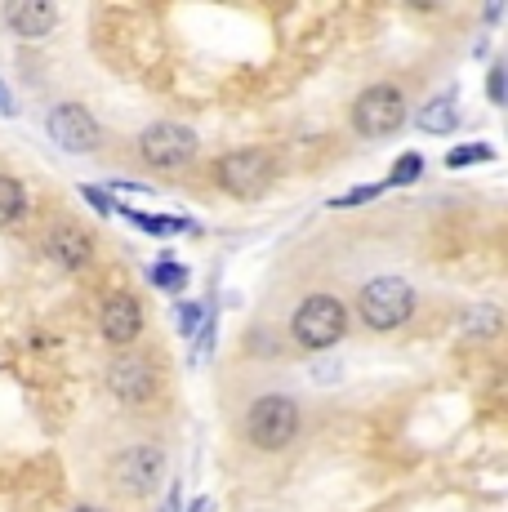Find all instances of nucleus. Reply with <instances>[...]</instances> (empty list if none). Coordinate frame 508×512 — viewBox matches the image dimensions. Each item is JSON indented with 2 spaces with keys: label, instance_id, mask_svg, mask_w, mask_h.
Returning a JSON list of instances; mask_svg holds the SVG:
<instances>
[{
  "label": "nucleus",
  "instance_id": "12",
  "mask_svg": "<svg viewBox=\"0 0 508 512\" xmlns=\"http://www.w3.org/2000/svg\"><path fill=\"white\" fill-rule=\"evenodd\" d=\"M5 23L14 27V36H23V41H45L58 23V9L50 0H18V5L5 9Z\"/></svg>",
  "mask_w": 508,
  "mask_h": 512
},
{
  "label": "nucleus",
  "instance_id": "3",
  "mask_svg": "<svg viewBox=\"0 0 508 512\" xmlns=\"http://www.w3.org/2000/svg\"><path fill=\"white\" fill-rule=\"evenodd\" d=\"M348 121H353L361 139H388V134H397L406 125V90L393 81L366 85L348 107Z\"/></svg>",
  "mask_w": 508,
  "mask_h": 512
},
{
  "label": "nucleus",
  "instance_id": "22",
  "mask_svg": "<svg viewBox=\"0 0 508 512\" xmlns=\"http://www.w3.org/2000/svg\"><path fill=\"white\" fill-rule=\"evenodd\" d=\"M491 103H504V67L491 72Z\"/></svg>",
  "mask_w": 508,
  "mask_h": 512
},
{
  "label": "nucleus",
  "instance_id": "15",
  "mask_svg": "<svg viewBox=\"0 0 508 512\" xmlns=\"http://www.w3.org/2000/svg\"><path fill=\"white\" fill-rule=\"evenodd\" d=\"M500 321H504V312L491 308V303H482V308H468V312H464V330L477 334V339H491V334H500Z\"/></svg>",
  "mask_w": 508,
  "mask_h": 512
},
{
  "label": "nucleus",
  "instance_id": "9",
  "mask_svg": "<svg viewBox=\"0 0 508 512\" xmlns=\"http://www.w3.org/2000/svg\"><path fill=\"white\" fill-rule=\"evenodd\" d=\"M161 468H165V455L156 446H130L112 459V481L125 490L130 499H143L156 490L161 481Z\"/></svg>",
  "mask_w": 508,
  "mask_h": 512
},
{
  "label": "nucleus",
  "instance_id": "10",
  "mask_svg": "<svg viewBox=\"0 0 508 512\" xmlns=\"http://www.w3.org/2000/svg\"><path fill=\"white\" fill-rule=\"evenodd\" d=\"M99 334L112 343V348H121V352L143 334V308H139V299H134L130 290H116V294H107V299H103Z\"/></svg>",
  "mask_w": 508,
  "mask_h": 512
},
{
  "label": "nucleus",
  "instance_id": "17",
  "mask_svg": "<svg viewBox=\"0 0 508 512\" xmlns=\"http://www.w3.org/2000/svg\"><path fill=\"white\" fill-rule=\"evenodd\" d=\"M188 281V268H179V263H156L152 268V285H161V290H183Z\"/></svg>",
  "mask_w": 508,
  "mask_h": 512
},
{
  "label": "nucleus",
  "instance_id": "5",
  "mask_svg": "<svg viewBox=\"0 0 508 512\" xmlns=\"http://www.w3.org/2000/svg\"><path fill=\"white\" fill-rule=\"evenodd\" d=\"M272 174H277V165H272V156L263 152V147H237V152H223L219 161H214V187L237 196V201L263 196Z\"/></svg>",
  "mask_w": 508,
  "mask_h": 512
},
{
  "label": "nucleus",
  "instance_id": "4",
  "mask_svg": "<svg viewBox=\"0 0 508 512\" xmlns=\"http://www.w3.org/2000/svg\"><path fill=\"white\" fill-rule=\"evenodd\" d=\"M348 330V308L335 299V294H308L304 303L295 308L290 317V334L304 352H321V348H335Z\"/></svg>",
  "mask_w": 508,
  "mask_h": 512
},
{
  "label": "nucleus",
  "instance_id": "13",
  "mask_svg": "<svg viewBox=\"0 0 508 512\" xmlns=\"http://www.w3.org/2000/svg\"><path fill=\"white\" fill-rule=\"evenodd\" d=\"M27 214V187L14 174H0V228H14Z\"/></svg>",
  "mask_w": 508,
  "mask_h": 512
},
{
  "label": "nucleus",
  "instance_id": "7",
  "mask_svg": "<svg viewBox=\"0 0 508 512\" xmlns=\"http://www.w3.org/2000/svg\"><path fill=\"white\" fill-rule=\"evenodd\" d=\"M134 152L148 170H183V165L197 156V134L188 125H174V121H156L148 130L134 139Z\"/></svg>",
  "mask_w": 508,
  "mask_h": 512
},
{
  "label": "nucleus",
  "instance_id": "20",
  "mask_svg": "<svg viewBox=\"0 0 508 512\" xmlns=\"http://www.w3.org/2000/svg\"><path fill=\"white\" fill-rule=\"evenodd\" d=\"M370 196H379V187H353V192H344L335 205H361V201H370Z\"/></svg>",
  "mask_w": 508,
  "mask_h": 512
},
{
  "label": "nucleus",
  "instance_id": "18",
  "mask_svg": "<svg viewBox=\"0 0 508 512\" xmlns=\"http://www.w3.org/2000/svg\"><path fill=\"white\" fill-rule=\"evenodd\" d=\"M491 147H455L451 156H446V165H451V170H459V165H473V161H491Z\"/></svg>",
  "mask_w": 508,
  "mask_h": 512
},
{
  "label": "nucleus",
  "instance_id": "11",
  "mask_svg": "<svg viewBox=\"0 0 508 512\" xmlns=\"http://www.w3.org/2000/svg\"><path fill=\"white\" fill-rule=\"evenodd\" d=\"M41 250H45V259H50L54 268L76 272V268H85V263H90L94 241H90V232H81L76 223H54V228L45 232Z\"/></svg>",
  "mask_w": 508,
  "mask_h": 512
},
{
  "label": "nucleus",
  "instance_id": "25",
  "mask_svg": "<svg viewBox=\"0 0 508 512\" xmlns=\"http://www.w3.org/2000/svg\"><path fill=\"white\" fill-rule=\"evenodd\" d=\"M72 512H103V508H94V504H76Z\"/></svg>",
  "mask_w": 508,
  "mask_h": 512
},
{
  "label": "nucleus",
  "instance_id": "24",
  "mask_svg": "<svg viewBox=\"0 0 508 512\" xmlns=\"http://www.w3.org/2000/svg\"><path fill=\"white\" fill-rule=\"evenodd\" d=\"M18 112V107H14V98H9V90H5V85H0V116H14Z\"/></svg>",
  "mask_w": 508,
  "mask_h": 512
},
{
  "label": "nucleus",
  "instance_id": "21",
  "mask_svg": "<svg viewBox=\"0 0 508 512\" xmlns=\"http://www.w3.org/2000/svg\"><path fill=\"white\" fill-rule=\"evenodd\" d=\"M197 321H201V308H197V303H188V308H179V330H183V334H192V330H197Z\"/></svg>",
  "mask_w": 508,
  "mask_h": 512
},
{
  "label": "nucleus",
  "instance_id": "2",
  "mask_svg": "<svg viewBox=\"0 0 508 512\" xmlns=\"http://www.w3.org/2000/svg\"><path fill=\"white\" fill-rule=\"evenodd\" d=\"M357 317L375 334L402 330L415 317V285L406 277H370L357 290Z\"/></svg>",
  "mask_w": 508,
  "mask_h": 512
},
{
  "label": "nucleus",
  "instance_id": "6",
  "mask_svg": "<svg viewBox=\"0 0 508 512\" xmlns=\"http://www.w3.org/2000/svg\"><path fill=\"white\" fill-rule=\"evenodd\" d=\"M103 383H107V392H112L121 406H130V410L152 406L156 392H161V379H156L152 357H148V352H134V348L116 352V357L107 361Z\"/></svg>",
  "mask_w": 508,
  "mask_h": 512
},
{
  "label": "nucleus",
  "instance_id": "8",
  "mask_svg": "<svg viewBox=\"0 0 508 512\" xmlns=\"http://www.w3.org/2000/svg\"><path fill=\"white\" fill-rule=\"evenodd\" d=\"M45 130H50V139L63 147V152H72V156H90V152H99V143H103V125L94 121V112L90 107H81V103L50 107Z\"/></svg>",
  "mask_w": 508,
  "mask_h": 512
},
{
  "label": "nucleus",
  "instance_id": "1",
  "mask_svg": "<svg viewBox=\"0 0 508 512\" xmlns=\"http://www.w3.org/2000/svg\"><path fill=\"white\" fill-rule=\"evenodd\" d=\"M241 428H246V441H250L254 450H263V455H277V450L295 446L299 428H304V410H299V401L286 397V392H268V397L250 401Z\"/></svg>",
  "mask_w": 508,
  "mask_h": 512
},
{
  "label": "nucleus",
  "instance_id": "16",
  "mask_svg": "<svg viewBox=\"0 0 508 512\" xmlns=\"http://www.w3.org/2000/svg\"><path fill=\"white\" fill-rule=\"evenodd\" d=\"M116 214H125L130 223H139L143 232H161V236H170V232H183V228H192L188 219H152V214H139V210H116Z\"/></svg>",
  "mask_w": 508,
  "mask_h": 512
},
{
  "label": "nucleus",
  "instance_id": "19",
  "mask_svg": "<svg viewBox=\"0 0 508 512\" xmlns=\"http://www.w3.org/2000/svg\"><path fill=\"white\" fill-rule=\"evenodd\" d=\"M419 170H424V161H419V156L410 152V156H402V161L393 165V179H388V183H415V179H419Z\"/></svg>",
  "mask_w": 508,
  "mask_h": 512
},
{
  "label": "nucleus",
  "instance_id": "14",
  "mask_svg": "<svg viewBox=\"0 0 508 512\" xmlns=\"http://www.w3.org/2000/svg\"><path fill=\"white\" fill-rule=\"evenodd\" d=\"M459 125V112H455V98L446 94V98H433V103H424L419 107V130H428V134H451Z\"/></svg>",
  "mask_w": 508,
  "mask_h": 512
},
{
  "label": "nucleus",
  "instance_id": "23",
  "mask_svg": "<svg viewBox=\"0 0 508 512\" xmlns=\"http://www.w3.org/2000/svg\"><path fill=\"white\" fill-rule=\"evenodd\" d=\"M85 201L94 205V210H103V214H112V201H107L103 192H94V187H85Z\"/></svg>",
  "mask_w": 508,
  "mask_h": 512
}]
</instances>
